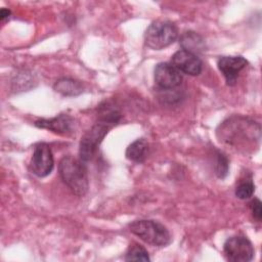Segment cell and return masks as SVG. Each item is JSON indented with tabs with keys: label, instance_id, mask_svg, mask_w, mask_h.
<instances>
[{
	"label": "cell",
	"instance_id": "obj_1",
	"mask_svg": "<svg viewBox=\"0 0 262 262\" xmlns=\"http://www.w3.org/2000/svg\"><path fill=\"white\" fill-rule=\"evenodd\" d=\"M260 125L248 118L234 116L224 121L217 130L220 140L231 144L242 145L260 140Z\"/></svg>",
	"mask_w": 262,
	"mask_h": 262
},
{
	"label": "cell",
	"instance_id": "obj_2",
	"mask_svg": "<svg viewBox=\"0 0 262 262\" xmlns=\"http://www.w3.org/2000/svg\"><path fill=\"white\" fill-rule=\"evenodd\" d=\"M58 172L61 180L73 193L78 196L86 194L89 187V180L83 161L72 156H66L59 161Z\"/></svg>",
	"mask_w": 262,
	"mask_h": 262
},
{
	"label": "cell",
	"instance_id": "obj_3",
	"mask_svg": "<svg viewBox=\"0 0 262 262\" xmlns=\"http://www.w3.org/2000/svg\"><path fill=\"white\" fill-rule=\"evenodd\" d=\"M129 230L152 247H166L171 243L169 230L162 223L155 220H135L129 224Z\"/></svg>",
	"mask_w": 262,
	"mask_h": 262
},
{
	"label": "cell",
	"instance_id": "obj_4",
	"mask_svg": "<svg viewBox=\"0 0 262 262\" xmlns=\"http://www.w3.org/2000/svg\"><path fill=\"white\" fill-rule=\"evenodd\" d=\"M113 126H115V124L102 119H98V121L83 135L79 147V156L81 161L85 163L93 159L100 143Z\"/></svg>",
	"mask_w": 262,
	"mask_h": 262
},
{
	"label": "cell",
	"instance_id": "obj_5",
	"mask_svg": "<svg viewBox=\"0 0 262 262\" xmlns=\"http://www.w3.org/2000/svg\"><path fill=\"white\" fill-rule=\"evenodd\" d=\"M178 36L176 27L167 20H156L145 31V44L155 50H161L171 45Z\"/></svg>",
	"mask_w": 262,
	"mask_h": 262
},
{
	"label": "cell",
	"instance_id": "obj_6",
	"mask_svg": "<svg viewBox=\"0 0 262 262\" xmlns=\"http://www.w3.org/2000/svg\"><path fill=\"white\" fill-rule=\"evenodd\" d=\"M226 259L232 262H248L254 257L252 243L243 235H234L226 239L223 246Z\"/></svg>",
	"mask_w": 262,
	"mask_h": 262
},
{
	"label": "cell",
	"instance_id": "obj_7",
	"mask_svg": "<svg viewBox=\"0 0 262 262\" xmlns=\"http://www.w3.org/2000/svg\"><path fill=\"white\" fill-rule=\"evenodd\" d=\"M53 167L54 159L49 145L44 142L36 144L30 163L32 173L41 178L46 177L51 173Z\"/></svg>",
	"mask_w": 262,
	"mask_h": 262
},
{
	"label": "cell",
	"instance_id": "obj_8",
	"mask_svg": "<svg viewBox=\"0 0 262 262\" xmlns=\"http://www.w3.org/2000/svg\"><path fill=\"white\" fill-rule=\"evenodd\" d=\"M155 82L162 90H173L181 84L182 76L180 72L169 62H160L155 67Z\"/></svg>",
	"mask_w": 262,
	"mask_h": 262
},
{
	"label": "cell",
	"instance_id": "obj_9",
	"mask_svg": "<svg viewBox=\"0 0 262 262\" xmlns=\"http://www.w3.org/2000/svg\"><path fill=\"white\" fill-rule=\"evenodd\" d=\"M172 64L179 72L190 76L200 75L203 69V63L199 56L183 49L178 50L173 54Z\"/></svg>",
	"mask_w": 262,
	"mask_h": 262
},
{
	"label": "cell",
	"instance_id": "obj_10",
	"mask_svg": "<svg viewBox=\"0 0 262 262\" xmlns=\"http://www.w3.org/2000/svg\"><path fill=\"white\" fill-rule=\"evenodd\" d=\"M248 64V61L243 56H222L218 59L217 66L223 75L225 82L229 86L236 83L237 76Z\"/></svg>",
	"mask_w": 262,
	"mask_h": 262
},
{
	"label": "cell",
	"instance_id": "obj_11",
	"mask_svg": "<svg viewBox=\"0 0 262 262\" xmlns=\"http://www.w3.org/2000/svg\"><path fill=\"white\" fill-rule=\"evenodd\" d=\"M38 128L50 130L60 135H70L74 132L75 121L68 114H60L51 119H40L35 122Z\"/></svg>",
	"mask_w": 262,
	"mask_h": 262
},
{
	"label": "cell",
	"instance_id": "obj_12",
	"mask_svg": "<svg viewBox=\"0 0 262 262\" xmlns=\"http://www.w3.org/2000/svg\"><path fill=\"white\" fill-rule=\"evenodd\" d=\"M179 43H180L181 47L183 48V50L189 51L194 54H196L199 52H203L206 48L204 39L199 34H196L195 32H192V31L183 33L182 36L180 37Z\"/></svg>",
	"mask_w": 262,
	"mask_h": 262
},
{
	"label": "cell",
	"instance_id": "obj_13",
	"mask_svg": "<svg viewBox=\"0 0 262 262\" xmlns=\"http://www.w3.org/2000/svg\"><path fill=\"white\" fill-rule=\"evenodd\" d=\"M53 89L63 96H77L83 92L82 84L79 81L70 78H61L57 80L53 85Z\"/></svg>",
	"mask_w": 262,
	"mask_h": 262
},
{
	"label": "cell",
	"instance_id": "obj_14",
	"mask_svg": "<svg viewBox=\"0 0 262 262\" xmlns=\"http://www.w3.org/2000/svg\"><path fill=\"white\" fill-rule=\"evenodd\" d=\"M148 143L143 138L133 141L126 149V158L135 163H141L146 158Z\"/></svg>",
	"mask_w": 262,
	"mask_h": 262
},
{
	"label": "cell",
	"instance_id": "obj_15",
	"mask_svg": "<svg viewBox=\"0 0 262 262\" xmlns=\"http://www.w3.org/2000/svg\"><path fill=\"white\" fill-rule=\"evenodd\" d=\"M126 261H149L150 258L148 256L147 251L140 245L134 244L133 246H130L128 249L126 256Z\"/></svg>",
	"mask_w": 262,
	"mask_h": 262
},
{
	"label": "cell",
	"instance_id": "obj_16",
	"mask_svg": "<svg viewBox=\"0 0 262 262\" xmlns=\"http://www.w3.org/2000/svg\"><path fill=\"white\" fill-rule=\"evenodd\" d=\"M215 174L218 178H224L228 174L229 170V161L227 157L222 151H216L215 155V164H214Z\"/></svg>",
	"mask_w": 262,
	"mask_h": 262
},
{
	"label": "cell",
	"instance_id": "obj_17",
	"mask_svg": "<svg viewBox=\"0 0 262 262\" xmlns=\"http://www.w3.org/2000/svg\"><path fill=\"white\" fill-rule=\"evenodd\" d=\"M255 191V185L251 179L244 180L238 183L235 188V195L239 200L250 199Z\"/></svg>",
	"mask_w": 262,
	"mask_h": 262
},
{
	"label": "cell",
	"instance_id": "obj_18",
	"mask_svg": "<svg viewBox=\"0 0 262 262\" xmlns=\"http://www.w3.org/2000/svg\"><path fill=\"white\" fill-rule=\"evenodd\" d=\"M250 209H251L253 217L257 221H261V219H262V209H261V202H260V200L254 199L250 203Z\"/></svg>",
	"mask_w": 262,
	"mask_h": 262
},
{
	"label": "cell",
	"instance_id": "obj_19",
	"mask_svg": "<svg viewBox=\"0 0 262 262\" xmlns=\"http://www.w3.org/2000/svg\"><path fill=\"white\" fill-rule=\"evenodd\" d=\"M10 16V10L9 9H5V8H2L0 10V19L1 20H4L5 18L9 17Z\"/></svg>",
	"mask_w": 262,
	"mask_h": 262
}]
</instances>
